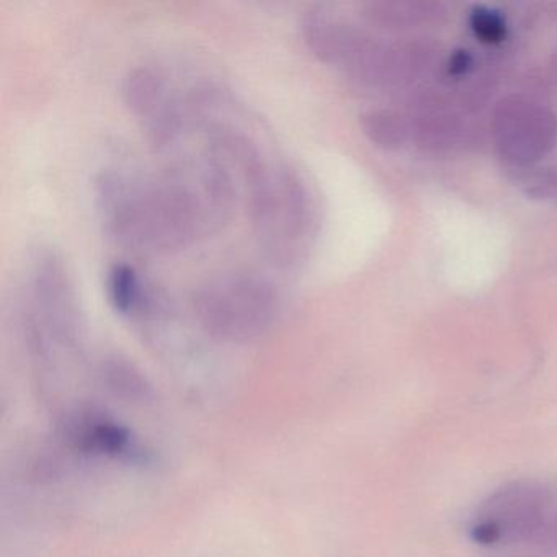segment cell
Returning <instances> with one entry per match:
<instances>
[{"instance_id":"6da1fadb","label":"cell","mask_w":557,"mask_h":557,"mask_svg":"<svg viewBox=\"0 0 557 557\" xmlns=\"http://www.w3.org/2000/svg\"><path fill=\"white\" fill-rule=\"evenodd\" d=\"M237 197L207 154L182 159L158 174L107 169L96 205L107 237L138 256H174L213 233Z\"/></svg>"},{"instance_id":"7a4b0ae2","label":"cell","mask_w":557,"mask_h":557,"mask_svg":"<svg viewBox=\"0 0 557 557\" xmlns=\"http://www.w3.org/2000/svg\"><path fill=\"white\" fill-rule=\"evenodd\" d=\"M247 214L263 253L280 269L308 259L318 233V207L308 181L275 156L244 190Z\"/></svg>"},{"instance_id":"3957f363","label":"cell","mask_w":557,"mask_h":557,"mask_svg":"<svg viewBox=\"0 0 557 557\" xmlns=\"http://www.w3.org/2000/svg\"><path fill=\"white\" fill-rule=\"evenodd\" d=\"M191 311L210 337L246 344L272 327L280 296L265 276L236 270L205 280L191 296Z\"/></svg>"},{"instance_id":"277c9868","label":"cell","mask_w":557,"mask_h":557,"mask_svg":"<svg viewBox=\"0 0 557 557\" xmlns=\"http://www.w3.org/2000/svg\"><path fill=\"white\" fill-rule=\"evenodd\" d=\"M22 315L38 355L51 347L74 348L79 344V299L64 260L54 250H40L28 265Z\"/></svg>"},{"instance_id":"5b68a950","label":"cell","mask_w":557,"mask_h":557,"mask_svg":"<svg viewBox=\"0 0 557 557\" xmlns=\"http://www.w3.org/2000/svg\"><path fill=\"white\" fill-rule=\"evenodd\" d=\"M123 100L158 149L172 148L188 126L185 96L152 66H136L123 77Z\"/></svg>"},{"instance_id":"8992f818","label":"cell","mask_w":557,"mask_h":557,"mask_svg":"<svg viewBox=\"0 0 557 557\" xmlns=\"http://www.w3.org/2000/svg\"><path fill=\"white\" fill-rule=\"evenodd\" d=\"M492 129L502 158L521 168L540 161L557 145V116L523 96L498 102Z\"/></svg>"},{"instance_id":"52a82bcc","label":"cell","mask_w":557,"mask_h":557,"mask_svg":"<svg viewBox=\"0 0 557 557\" xmlns=\"http://www.w3.org/2000/svg\"><path fill=\"white\" fill-rule=\"evenodd\" d=\"M481 521L491 524L500 540H533L543 528L549 510V495L534 484H515L497 492L488 502Z\"/></svg>"},{"instance_id":"ba28073f","label":"cell","mask_w":557,"mask_h":557,"mask_svg":"<svg viewBox=\"0 0 557 557\" xmlns=\"http://www.w3.org/2000/svg\"><path fill=\"white\" fill-rule=\"evenodd\" d=\"M106 296L113 311L136 318L152 311L154 296L141 273L126 262H116L106 273Z\"/></svg>"},{"instance_id":"9c48e42d","label":"cell","mask_w":557,"mask_h":557,"mask_svg":"<svg viewBox=\"0 0 557 557\" xmlns=\"http://www.w3.org/2000/svg\"><path fill=\"white\" fill-rule=\"evenodd\" d=\"M443 15L442 4L436 2H370L363 5V17L370 24L387 30H404L413 25L438 21Z\"/></svg>"},{"instance_id":"30bf717a","label":"cell","mask_w":557,"mask_h":557,"mask_svg":"<svg viewBox=\"0 0 557 557\" xmlns=\"http://www.w3.org/2000/svg\"><path fill=\"white\" fill-rule=\"evenodd\" d=\"M461 135V123L453 113L426 110L410 123V136L426 151L449 149Z\"/></svg>"},{"instance_id":"8fae6325","label":"cell","mask_w":557,"mask_h":557,"mask_svg":"<svg viewBox=\"0 0 557 557\" xmlns=\"http://www.w3.org/2000/svg\"><path fill=\"white\" fill-rule=\"evenodd\" d=\"M74 438L87 451L102 453V455H123L129 446L128 432L119 423L100 419V417L77 422L74 426Z\"/></svg>"},{"instance_id":"7c38bea8","label":"cell","mask_w":557,"mask_h":557,"mask_svg":"<svg viewBox=\"0 0 557 557\" xmlns=\"http://www.w3.org/2000/svg\"><path fill=\"white\" fill-rule=\"evenodd\" d=\"M363 135L383 149H397L410 136V123L393 110H370L360 116Z\"/></svg>"},{"instance_id":"4fadbf2b","label":"cell","mask_w":557,"mask_h":557,"mask_svg":"<svg viewBox=\"0 0 557 557\" xmlns=\"http://www.w3.org/2000/svg\"><path fill=\"white\" fill-rule=\"evenodd\" d=\"M471 27L485 44H498L505 37V22L497 12L479 8L472 12Z\"/></svg>"},{"instance_id":"5bb4252c","label":"cell","mask_w":557,"mask_h":557,"mask_svg":"<svg viewBox=\"0 0 557 557\" xmlns=\"http://www.w3.org/2000/svg\"><path fill=\"white\" fill-rule=\"evenodd\" d=\"M527 194L533 198H553L557 195V169H544L531 175L527 182Z\"/></svg>"},{"instance_id":"9a60e30c","label":"cell","mask_w":557,"mask_h":557,"mask_svg":"<svg viewBox=\"0 0 557 557\" xmlns=\"http://www.w3.org/2000/svg\"><path fill=\"white\" fill-rule=\"evenodd\" d=\"M534 541L541 546L557 549V511H550L547 515L546 521H544L543 528H541Z\"/></svg>"},{"instance_id":"2e32d148","label":"cell","mask_w":557,"mask_h":557,"mask_svg":"<svg viewBox=\"0 0 557 557\" xmlns=\"http://www.w3.org/2000/svg\"><path fill=\"white\" fill-rule=\"evenodd\" d=\"M471 66L472 58L469 57L468 51H458L449 61V73L455 74V76H461V74L468 73Z\"/></svg>"}]
</instances>
